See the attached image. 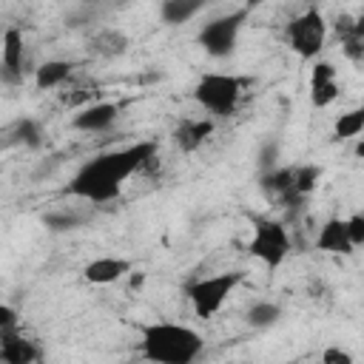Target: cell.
<instances>
[{"instance_id":"cell-10","label":"cell","mask_w":364,"mask_h":364,"mask_svg":"<svg viewBox=\"0 0 364 364\" xmlns=\"http://www.w3.org/2000/svg\"><path fill=\"white\" fill-rule=\"evenodd\" d=\"M316 247L330 256H350L355 250V242L350 236V222L341 216H330L327 222H321L316 233Z\"/></svg>"},{"instance_id":"cell-9","label":"cell","mask_w":364,"mask_h":364,"mask_svg":"<svg viewBox=\"0 0 364 364\" xmlns=\"http://www.w3.org/2000/svg\"><path fill=\"white\" fill-rule=\"evenodd\" d=\"M0 71L3 82H23V65H26V40L17 26H9L3 31V51H0Z\"/></svg>"},{"instance_id":"cell-26","label":"cell","mask_w":364,"mask_h":364,"mask_svg":"<svg viewBox=\"0 0 364 364\" xmlns=\"http://www.w3.org/2000/svg\"><path fill=\"white\" fill-rule=\"evenodd\" d=\"M17 324V310L11 304H0V330H14Z\"/></svg>"},{"instance_id":"cell-23","label":"cell","mask_w":364,"mask_h":364,"mask_svg":"<svg viewBox=\"0 0 364 364\" xmlns=\"http://www.w3.org/2000/svg\"><path fill=\"white\" fill-rule=\"evenodd\" d=\"M43 222H46L51 230H71V228H77V225L82 222V216H77V213H71V210H57V213L43 216Z\"/></svg>"},{"instance_id":"cell-11","label":"cell","mask_w":364,"mask_h":364,"mask_svg":"<svg viewBox=\"0 0 364 364\" xmlns=\"http://www.w3.org/2000/svg\"><path fill=\"white\" fill-rule=\"evenodd\" d=\"M293 165H284V168H267L262 176H259V188L262 193L270 199V202H279V205H296L301 202L296 196V185H293Z\"/></svg>"},{"instance_id":"cell-28","label":"cell","mask_w":364,"mask_h":364,"mask_svg":"<svg viewBox=\"0 0 364 364\" xmlns=\"http://www.w3.org/2000/svg\"><path fill=\"white\" fill-rule=\"evenodd\" d=\"M355 156H358V159H364V136L355 142Z\"/></svg>"},{"instance_id":"cell-8","label":"cell","mask_w":364,"mask_h":364,"mask_svg":"<svg viewBox=\"0 0 364 364\" xmlns=\"http://www.w3.org/2000/svg\"><path fill=\"white\" fill-rule=\"evenodd\" d=\"M338 68L330 60H313L310 68V105L327 108L338 100Z\"/></svg>"},{"instance_id":"cell-5","label":"cell","mask_w":364,"mask_h":364,"mask_svg":"<svg viewBox=\"0 0 364 364\" xmlns=\"http://www.w3.org/2000/svg\"><path fill=\"white\" fill-rule=\"evenodd\" d=\"M242 282L239 270H228V273H213V276H202L185 284V296L193 307V313L199 318H210L222 310V304L228 301V296L236 290V284Z\"/></svg>"},{"instance_id":"cell-4","label":"cell","mask_w":364,"mask_h":364,"mask_svg":"<svg viewBox=\"0 0 364 364\" xmlns=\"http://www.w3.org/2000/svg\"><path fill=\"white\" fill-rule=\"evenodd\" d=\"M290 233L279 219H267L259 216L250 225V239H247V253L253 259H259L267 270H276L284 264V259L290 256Z\"/></svg>"},{"instance_id":"cell-17","label":"cell","mask_w":364,"mask_h":364,"mask_svg":"<svg viewBox=\"0 0 364 364\" xmlns=\"http://www.w3.org/2000/svg\"><path fill=\"white\" fill-rule=\"evenodd\" d=\"M71 63L68 60H46L43 65L34 68V85L40 91H51V88H60L68 77H71Z\"/></svg>"},{"instance_id":"cell-13","label":"cell","mask_w":364,"mask_h":364,"mask_svg":"<svg viewBox=\"0 0 364 364\" xmlns=\"http://www.w3.org/2000/svg\"><path fill=\"white\" fill-rule=\"evenodd\" d=\"M40 358H43L40 347L34 341H28L20 333V327L0 330V361H6V364H34Z\"/></svg>"},{"instance_id":"cell-14","label":"cell","mask_w":364,"mask_h":364,"mask_svg":"<svg viewBox=\"0 0 364 364\" xmlns=\"http://www.w3.org/2000/svg\"><path fill=\"white\" fill-rule=\"evenodd\" d=\"M213 134V119L210 117H188L173 128V142L182 154H193L205 145V139Z\"/></svg>"},{"instance_id":"cell-2","label":"cell","mask_w":364,"mask_h":364,"mask_svg":"<svg viewBox=\"0 0 364 364\" xmlns=\"http://www.w3.org/2000/svg\"><path fill=\"white\" fill-rule=\"evenodd\" d=\"M139 350L156 364H191L205 353V338L191 324L148 321L139 324Z\"/></svg>"},{"instance_id":"cell-25","label":"cell","mask_w":364,"mask_h":364,"mask_svg":"<svg viewBox=\"0 0 364 364\" xmlns=\"http://www.w3.org/2000/svg\"><path fill=\"white\" fill-rule=\"evenodd\" d=\"M347 222H350V236H353L355 247H361V245H364V210L353 213Z\"/></svg>"},{"instance_id":"cell-19","label":"cell","mask_w":364,"mask_h":364,"mask_svg":"<svg viewBox=\"0 0 364 364\" xmlns=\"http://www.w3.org/2000/svg\"><path fill=\"white\" fill-rule=\"evenodd\" d=\"M361 134H364V105L350 108V111L336 117V125H333V136L336 139H355Z\"/></svg>"},{"instance_id":"cell-27","label":"cell","mask_w":364,"mask_h":364,"mask_svg":"<svg viewBox=\"0 0 364 364\" xmlns=\"http://www.w3.org/2000/svg\"><path fill=\"white\" fill-rule=\"evenodd\" d=\"M353 31H355L358 37H364V14H358V17H353Z\"/></svg>"},{"instance_id":"cell-15","label":"cell","mask_w":364,"mask_h":364,"mask_svg":"<svg viewBox=\"0 0 364 364\" xmlns=\"http://www.w3.org/2000/svg\"><path fill=\"white\" fill-rule=\"evenodd\" d=\"M128 273H131V262L122 259V256H97L82 267V279L88 284H100V287L114 284Z\"/></svg>"},{"instance_id":"cell-21","label":"cell","mask_w":364,"mask_h":364,"mask_svg":"<svg viewBox=\"0 0 364 364\" xmlns=\"http://www.w3.org/2000/svg\"><path fill=\"white\" fill-rule=\"evenodd\" d=\"M293 185H296V196L299 199H307L313 191H316V185H318V179H321V168L318 165H310V162H304V165H293Z\"/></svg>"},{"instance_id":"cell-16","label":"cell","mask_w":364,"mask_h":364,"mask_svg":"<svg viewBox=\"0 0 364 364\" xmlns=\"http://www.w3.org/2000/svg\"><path fill=\"white\" fill-rule=\"evenodd\" d=\"M210 0H162L159 3V20L165 26H182L199 17L208 9Z\"/></svg>"},{"instance_id":"cell-1","label":"cell","mask_w":364,"mask_h":364,"mask_svg":"<svg viewBox=\"0 0 364 364\" xmlns=\"http://www.w3.org/2000/svg\"><path fill=\"white\" fill-rule=\"evenodd\" d=\"M156 151H159V145L154 139H136L122 148L102 151L77 168L65 193L74 199L91 202V205L111 202L119 196V191L125 188V182L134 173H139L145 165H151L156 159Z\"/></svg>"},{"instance_id":"cell-6","label":"cell","mask_w":364,"mask_h":364,"mask_svg":"<svg viewBox=\"0 0 364 364\" xmlns=\"http://www.w3.org/2000/svg\"><path fill=\"white\" fill-rule=\"evenodd\" d=\"M284 40L290 46L293 54H299L301 60H318V54L324 51L327 43V20L318 9H304L301 14H296L287 26H284Z\"/></svg>"},{"instance_id":"cell-7","label":"cell","mask_w":364,"mask_h":364,"mask_svg":"<svg viewBox=\"0 0 364 364\" xmlns=\"http://www.w3.org/2000/svg\"><path fill=\"white\" fill-rule=\"evenodd\" d=\"M247 20V9H236L230 14H222V17H213L208 20L202 28H199V46L205 54H210L213 60H222V57H230L236 51V43H239V34H242V26Z\"/></svg>"},{"instance_id":"cell-20","label":"cell","mask_w":364,"mask_h":364,"mask_svg":"<svg viewBox=\"0 0 364 364\" xmlns=\"http://www.w3.org/2000/svg\"><path fill=\"white\" fill-rule=\"evenodd\" d=\"M9 136L17 139V142L26 145V148H40L46 134H43V125H40L34 117H20V119L9 128Z\"/></svg>"},{"instance_id":"cell-22","label":"cell","mask_w":364,"mask_h":364,"mask_svg":"<svg viewBox=\"0 0 364 364\" xmlns=\"http://www.w3.org/2000/svg\"><path fill=\"white\" fill-rule=\"evenodd\" d=\"M125 48H128V40L119 31H111L108 28V31H102V34L94 37V51L102 54V57H119Z\"/></svg>"},{"instance_id":"cell-18","label":"cell","mask_w":364,"mask_h":364,"mask_svg":"<svg viewBox=\"0 0 364 364\" xmlns=\"http://www.w3.org/2000/svg\"><path fill=\"white\" fill-rule=\"evenodd\" d=\"M279 318H282V304L267 301V299L253 301V304L247 307V313H245V321H247L253 330H267V327H273Z\"/></svg>"},{"instance_id":"cell-12","label":"cell","mask_w":364,"mask_h":364,"mask_svg":"<svg viewBox=\"0 0 364 364\" xmlns=\"http://www.w3.org/2000/svg\"><path fill=\"white\" fill-rule=\"evenodd\" d=\"M117 117H119L117 102H91V105H85L82 111L74 114L71 128L82 131V134H100V131H108L117 122Z\"/></svg>"},{"instance_id":"cell-24","label":"cell","mask_w":364,"mask_h":364,"mask_svg":"<svg viewBox=\"0 0 364 364\" xmlns=\"http://www.w3.org/2000/svg\"><path fill=\"white\" fill-rule=\"evenodd\" d=\"M321 361L324 364H353V353H347L338 344H330V347L321 350Z\"/></svg>"},{"instance_id":"cell-3","label":"cell","mask_w":364,"mask_h":364,"mask_svg":"<svg viewBox=\"0 0 364 364\" xmlns=\"http://www.w3.org/2000/svg\"><path fill=\"white\" fill-rule=\"evenodd\" d=\"M245 85H247V80H242L236 74H228V71H205L196 80L191 97H193V102L202 111H208L213 117H230V114H236V108L242 102Z\"/></svg>"}]
</instances>
